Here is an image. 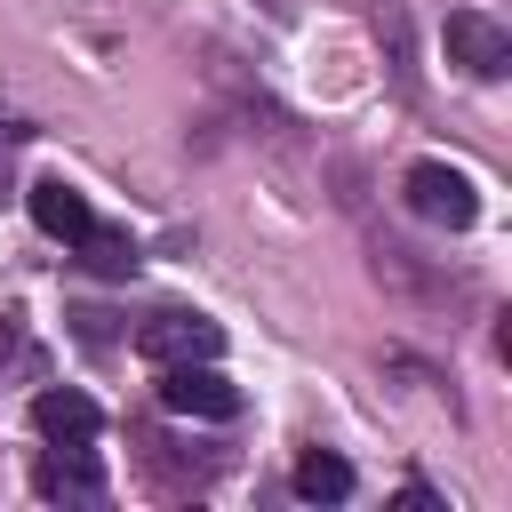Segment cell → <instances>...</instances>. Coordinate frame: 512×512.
<instances>
[{"mask_svg": "<svg viewBox=\"0 0 512 512\" xmlns=\"http://www.w3.org/2000/svg\"><path fill=\"white\" fill-rule=\"evenodd\" d=\"M296 496H304V504H344V496H352V464H344L336 448H304V456H296Z\"/></svg>", "mask_w": 512, "mask_h": 512, "instance_id": "8", "label": "cell"}, {"mask_svg": "<svg viewBox=\"0 0 512 512\" xmlns=\"http://www.w3.org/2000/svg\"><path fill=\"white\" fill-rule=\"evenodd\" d=\"M136 352H144L152 368H176V360H216V352H224V328H216V320H200V312H152V320L136 328Z\"/></svg>", "mask_w": 512, "mask_h": 512, "instance_id": "3", "label": "cell"}, {"mask_svg": "<svg viewBox=\"0 0 512 512\" xmlns=\"http://www.w3.org/2000/svg\"><path fill=\"white\" fill-rule=\"evenodd\" d=\"M408 208H416L424 224L464 232V224L480 216V192H472V176H464V168H448V160H416V168H408Z\"/></svg>", "mask_w": 512, "mask_h": 512, "instance_id": "2", "label": "cell"}, {"mask_svg": "<svg viewBox=\"0 0 512 512\" xmlns=\"http://www.w3.org/2000/svg\"><path fill=\"white\" fill-rule=\"evenodd\" d=\"M448 56H456L472 80H504V72H512V32L488 24L480 8H456V16H448Z\"/></svg>", "mask_w": 512, "mask_h": 512, "instance_id": "5", "label": "cell"}, {"mask_svg": "<svg viewBox=\"0 0 512 512\" xmlns=\"http://www.w3.org/2000/svg\"><path fill=\"white\" fill-rule=\"evenodd\" d=\"M8 352H16V328H8V320H0V360H8Z\"/></svg>", "mask_w": 512, "mask_h": 512, "instance_id": "11", "label": "cell"}, {"mask_svg": "<svg viewBox=\"0 0 512 512\" xmlns=\"http://www.w3.org/2000/svg\"><path fill=\"white\" fill-rule=\"evenodd\" d=\"M24 136H32V128H24L16 112H0V144H24Z\"/></svg>", "mask_w": 512, "mask_h": 512, "instance_id": "10", "label": "cell"}, {"mask_svg": "<svg viewBox=\"0 0 512 512\" xmlns=\"http://www.w3.org/2000/svg\"><path fill=\"white\" fill-rule=\"evenodd\" d=\"M32 488L48 504H96L104 496V464L88 456V440H48L40 464H32Z\"/></svg>", "mask_w": 512, "mask_h": 512, "instance_id": "4", "label": "cell"}, {"mask_svg": "<svg viewBox=\"0 0 512 512\" xmlns=\"http://www.w3.org/2000/svg\"><path fill=\"white\" fill-rule=\"evenodd\" d=\"M160 408H168V416H208V424H224V416H240V384H232L216 360H176V368H160Z\"/></svg>", "mask_w": 512, "mask_h": 512, "instance_id": "1", "label": "cell"}, {"mask_svg": "<svg viewBox=\"0 0 512 512\" xmlns=\"http://www.w3.org/2000/svg\"><path fill=\"white\" fill-rule=\"evenodd\" d=\"M80 248H88V264H96V272H112V280H120V272H136V248H128V232H104V224H88V232H80Z\"/></svg>", "mask_w": 512, "mask_h": 512, "instance_id": "9", "label": "cell"}, {"mask_svg": "<svg viewBox=\"0 0 512 512\" xmlns=\"http://www.w3.org/2000/svg\"><path fill=\"white\" fill-rule=\"evenodd\" d=\"M32 432H40V440H96L104 416H96L88 392H40V400H32Z\"/></svg>", "mask_w": 512, "mask_h": 512, "instance_id": "7", "label": "cell"}, {"mask_svg": "<svg viewBox=\"0 0 512 512\" xmlns=\"http://www.w3.org/2000/svg\"><path fill=\"white\" fill-rule=\"evenodd\" d=\"M24 208H32V224H40L48 240H64V248H80V232L96 224V208H88V200H80L64 176H40V184L24 192Z\"/></svg>", "mask_w": 512, "mask_h": 512, "instance_id": "6", "label": "cell"}]
</instances>
